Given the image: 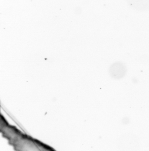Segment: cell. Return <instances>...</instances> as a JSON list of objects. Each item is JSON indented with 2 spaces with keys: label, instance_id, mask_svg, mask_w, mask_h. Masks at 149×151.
Returning a JSON list of instances; mask_svg holds the SVG:
<instances>
[{
  "label": "cell",
  "instance_id": "2",
  "mask_svg": "<svg viewBox=\"0 0 149 151\" xmlns=\"http://www.w3.org/2000/svg\"><path fill=\"white\" fill-rule=\"evenodd\" d=\"M126 72V68L124 65L119 63L112 65L109 71L111 77L115 79H119L124 77Z\"/></svg>",
  "mask_w": 149,
  "mask_h": 151
},
{
  "label": "cell",
  "instance_id": "1",
  "mask_svg": "<svg viewBox=\"0 0 149 151\" xmlns=\"http://www.w3.org/2000/svg\"><path fill=\"white\" fill-rule=\"evenodd\" d=\"M118 146L120 151H137L140 147V141L135 135L124 133L119 137Z\"/></svg>",
  "mask_w": 149,
  "mask_h": 151
}]
</instances>
